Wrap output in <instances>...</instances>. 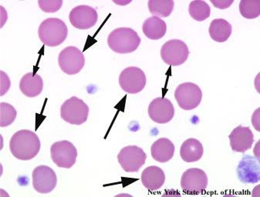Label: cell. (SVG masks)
<instances>
[{
  "mask_svg": "<svg viewBox=\"0 0 260 197\" xmlns=\"http://www.w3.org/2000/svg\"><path fill=\"white\" fill-rule=\"evenodd\" d=\"M214 7L220 10L229 8L233 4V0H212L211 1Z\"/></svg>",
  "mask_w": 260,
  "mask_h": 197,
  "instance_id": "obj_29",
  "label": "cell"
},
{
  "mask_svg": "<svg viewBox=\"0 0 260 197\" xmlns=\"http://www.w3.org/2000/svg\"><path fill=\"white\" fill-rule=\"evenodd\" d=\"M148 6L153 16L168 17L173 11L175 3L172 0H150Z\"/></svg>",
  "mask_w": 260,
  "mask_h": 197,
  "instance_id": "obj_23",
  "label": "cell"
},
{
  "mask_svg": "<svg viewBox=\"0 0 260 197\" xmlns=\"http://www.w3.org/2000/svg\"><path fill=\"white\" fill-rule=\"evenodd\" d=\"M189 50L185 42L180 40H171L161 49V57L166 64L172 66L182 65L188 60Z\"/></svg>",
  "mask_w": 260,
  "mask_h": 197,
  "instance_id": "obj_6",
  "label": "cell"
},
{
  "mask_svg": "<svg viewBox=\"0 0 260 197\" xmlns=\"http://www.w3.org/2000/svg\"><path fill=\"white\" fill-rule=\"evenodd\" d=\"M88 106L76 96L66 100L60 107L62 120L71 125H82L88 119Z\"/></svg>",
  "mask_w": 260,
  "mask_h": 197,
  "instance_id": "obj_4",
  "label": "cell"
},
{
  "mask_svg": "<svg viewBox=\"0 0 260 197\" xmlns=\"http://www.w3.org/2000/svg\"><path fill=\"white\" fill-rule=\"evenodd\" d=\"M259 110L260 109H257L255 112H254L253 115H252V123L253 127L256 129L257 131H259V127H258V124H259Z\"/></svg>",
  "mask_w": 260,
  "mask_h": 197,
  "instance_id": "obj_30",
  "label": "cell"
},
{
  "mask_svg": "<svg viewBox=\"0 0 260 197\" xmlns=\"http://www.w3.org/2000/svg\"><path fill=\"white\" fill-rule=\"evenodd\" d=\"M41 140L38 136L30 130L16 132L10 142V152L19 161H27L34 159L41 150Z\"/></svg>",
  "mask_w": 260,
  "mask_h": 197,
  "instance_id": "obj_1",
  "label": "cell"
},
{
  "mask_svg": "<svg viewBox=\"0 0 260 197\" xmlns=\"http://www.w3.org/2000/svg\"><path fill=\"white\" fill-rule=\"evenodd\" d=\"M1 96H4L10 87V81L8 75L4 71H1Z\"/></svg>",
  "mask_w": 260,
  "mask_h": 197,
  "instance_id": "obj_28",
  "label": "cell"
},
{
  "mask_svg": "<svg viewBox=\"0 0 260 197\" xmlns=\"http://www.w3.org/2000/svg\"><path fill=\"white\" fill-rule=\"evenodd\" d=\"M70 22L76 29H88L93 27L98 22L96 10L87 5L76 7L70 13Z\"/></svg>",
  "mask_w": 260,
  "mask_h": 197,
  "instance_id": "obj_14",
  "label": "cell"
},
{
  "mask_svg": "<svg viewBox=\"0 0 260 197\" xmlns=\"http://www.w3.org/2000/svg\"><path fill=\"white\" fill-rule=\"evenodd\" d=\"M59 68L68 75H76L85 65V57L82 52L75 47L63 49L58 57Z\"/></svg>",
  "mask_w": 260,
  "mask_h": 197,
  "instance_id": "obj_7",
  "label": "cell"
},
{
  "mask_svg": "<svg viewBox=\"0 0 260 197\" xmlns=\"http://www.w3.org/2000/svg\"><path fill=\"white\" fill-rule=\"evenodd\" d=\"M208 186V176L201 169L191 168L184 172L181 187L187 193L200 194Z\"/></svg>",
  "mask_w": 260,
  "mask_h": 197,
  "instance_id": "obj_11",
  "label": "cell"
},
{
  "mask_svg": "<svg viewBox=\"0 0 260 197\" xmlns=\"http://www.w3.org/2000/svg\"><path fill=\"white\" fill-rule=\"evenodd\" d=\"M141 41L136 31L127 27L114 29L108 38L110 49L119 54L133 53L139 47Z\"/></svg>",
  "mask_w": 260,
  "mask_h": 197,
  "instance_id": "obj_2",
  "label": "cell"
},
{
  "mask_svg": "<svg viewBox=\"0 0 260 197\" xmlns=\"http://www.w3.org/2000/svg\"><path fill=\"white\" fill-rule=\"evenodd\" d=\"M229 138L234 152L244 153L252 148L254 143V135L249 127L239 126L232 131Z\"/></svg>",
  "mask_w": 260,
  "mask_h": 197,
  "instance_id": "obj_16",
  "label": "cell"
},
{
  "mask_svg": "<svg viewBox=\"0 0 260 197\" xmlns=\"http://www.w3.org/2000/svg\"><path fill=\"white\" fill-rule=\"evenodd\" d=\"M142 30L147 38L157 41L164 37L167 31V25L163 19L157 16L148 18L144 22Z\"/></svg>",
  "mask_w": 260,
  "mask_h": 197,
  "instance_id": "obj_21",
  "label": "cell"
},
{
  "mask_svg": "<svg viewBox=\"0 0 260 197\" xmlns=\"http://www.w3.org/2000/svg\"><path fill=\"white\" fill-rule=\"evenodd\" d=\"M233 28L227 20L223 19H214L209 26L211 38L217 43H224L231 36Z\"/></svg>",
  "mask_w": 260,
  "mask_h": 197,
  "instance_id": "obj_22",
  "label": "cell"
},
{
  "mask_svg": "<svg viewBox=\"0 0 260 197\" xmlns=\"http://www.w3.org/2000/svg\"><path fill=\"white\" fill-rule=\"evenodd\" d=\"M204 148L199 140L190 138L182 143L180 149V155L185 162H197L203 157Z\"/></svg>",
  "mask_w": 260,
  "mask_h": 197,
  "instance_id": "obj_20",
  "label": "cell"
},
{
  "mask_svg": "<svg viewBox=\"0 0 260 197\" xmlns=\"http://www.w3.org/2000/svg\"><path fill=\"white\" fill-rule=\"evenodd\" d=\"M239 12L246 19H255L260 15L259 0H242L239 3Z\"/></svg>",
  "mask_w": 260,
  "mask_h": 197,
  "instance_id": "obj_25",
  "label": "cell"
},
{
  "mask_svg": "<svg viewBox=\"0 0 260 197\" xmlns=\"http://www.w3.org/2000/svg\"><path fill=\"white\" fill-rule=\"evenodd\" d=\"M148 115L156 124H166L175 115V108L172 102L165 97H157L148 106Z\"/></svg>",
  "mask_w": 260,
  "mask_h": 197,
  "instance_id": "obj_13",
  "label": "cell"
},
{
  "mask_svg": "<svg viewBox=\"0 0 260 197\" xmlns=\"http://www.w3.org/2000/svg\"><path fill=\"white\" fill-rule=\"evenodd\" d=\"M16 109L12 105L7 103H1L0 104V126L7 127L11 125L16 118Z\"/></svg>",
  "mask_w": 260,
  "mask_h": 197,
  "instance_id": "obj_26",
  "label": "cell"
},
{
  "mask_svg": "<svg viewBox=\"0 0 260 197\" xmlns=\"http://www.w3.org/2000/svg\"><path fill=\"white\" fill-rule=\"evenodd\" d=\"M175 150V145L170 140L167 138H161L151 146V156L157 162L164 164L173 158Z\"/></svg>",
  "mask_w": 260,
  "mask_h": 197,
  "instance_id": "obj_18",
  "label": "cell"
},
{
  "mask_svg": "<svg viewBox=\"0 0 260 197\" xmlns=\"http://www.w3.org/2000/svg\"><path fill=\"white\" fill-rule=\"evenodd\" d=\"M147 78L143 70L135 66L126 68L119 76V84L129 94L142 92L146 86Z\"/></svg>",
  "mask_w": 260,
  "mask_h": 197,
  "instance_id": "obj_9",
  "label": "cell"
},
{
  "mask_svg": "<svg viewBox=\"0 0 260 197\" xmlns=\"http://www.w3.org/2000/svg\"><path fill=\"white\" fill-rule=\"evenodd\" d=\"M38 35L41 42L50 47L61 45L68 35L66 23L58 18H48L39 27Z\"/></svg>",
  "mask_w": 260,
  "mask_h": 197,
  "instance_id": "obj_3",
  "label": "cell"
},
{
  "mask_svg": "<svg viewBox=\"0 0 260 197\" xmlns=\"http://www.w3.org/2000/svg\"><path fill=\"white\" fill-rule=\"evenodd\" d=\"M237 174L242 183H256L260 180L259 161L256 157L243 155L237 167Z\"/></svg>",
  "mask_w": 260,
  "mask_h": 197,
  "instance_id": "obj_15",
  "label": "cell"
},
{
  "mask_svg": "<svg viewBox=\"0 0 260 197\" xmlns=\"http://www.w3.org/2000/svg\"><path fill=\"white\" fill-rule=\"evenodd\" d=\"M147 155L142 148L137 146H128L123 148L118 155L117 161L127 173H135L145 165Z\"/></svg>",
  "mask_w": 260,
  "mask_h": 197,
  "instance_id": "obj_10",
  "label": "cell"
},
{
  "mask_svg": "<svg viewBox=\"0 0 260 197\" xmlns=\"http://www.w3.org/2000/svg\"><path fill=\"white\" fill-rule=\"evenodd\" d=\"M32 186L37 192L46 194L51 192L57 183V177L53 169L47 166H39L32 174Z\"/></svg>",
  "mask_w": 260,
  "mask_h": 197,
  "instance_id": "obj_12",
  "label": "cell"
},
{
  "mask_svg": "<svg viewBox=\"0 0 260 197\" xmlns=\"http://www.w3.org/2000/svg\"><path fill=\"white\" fill-rule=\"evenodd\" d=\"M44 89L42 77L34 72H28L22 77L19 83V90L24 96L29 98L38 96Z\"/></svg>",
  "mask_w": 260,
  "mask_h": 197,
  "instance_id": "obj_17",
  "label": "cell"
},
{
  "mask_svg": "<svg viewBox=\"0 0 260 197\" xmlns=\"http://www.w3.org/2000/svg\"><path fill=\"white\" fill-rule=\"evenodd\" d=\"M175 97L180 108L184 110H192L201 103L203 92L196 84L184 83L177 87Z\"/></svg>",
  "mask_w": 260,
  "mask_h": 197,
  "instance_id": "obj_5",
  "label": "cell"
},
{
  "mask_svg": "<svg viewBox=\"0 0 260 197\" xmlns=\"http://www.w3.org/2000/svg\"><path fill=\"white\" fill-rule=\"evenodd\" d=\"M50 154L52 161L59 168H71L77 161V149L68 140L53 143L50 148Z\"/></svg>",
  "mask_w": 260,
  "mask_h": 197,
  "instance_id": "obj_8",
  "label": "cell"
},
{
  "mask_svg": "<svg viewBox=\"0 0 260 197\" xmlns=\"http://www.w3.org/2000/svg\"><path fill=\"white\" fill-rule=\"evenodd\" d=\"M38 4L43 11L47 13H53L61 8L63 1L62 0H39Z\"/></svg>",
  "mask_w": 260,
  "mask_h": 197,
  "instance_id": "obj_27",
  "label": "cell"
},
{
  "mask_svg": "<svg viewBox=\"0 0 260 197\" xmlns=\"http://www.w3.org/2000/svg\"><path fill=\"white\" fill-rule=\"evenodd\" d=\"M188 12L192 19L196 21L202 22L210 16L211 8L205 1L196 0L190 4Z\"/></svg>",
  "mask_w": 260,
  "mask_h": 197,
  "instance_id": "obj_24",
  "label": "cell"
},
{
  "mask_svg": "<svg viewBox=\"0 0 260 197\" xmlns=\"http://www.w3.org/2000/svg\"><path fill=\"white\" fill-rule=\"evenodd\" d=\"M142 184L149 190H157L162 187L166 182V174L161 168L151 166L147 167L142 173Z\"/></svg>",
  "mask_w": 260,
  "mask_h": 197,
  "instance_id": "obj_19",
  "label": "cell"
}]
</instances>
